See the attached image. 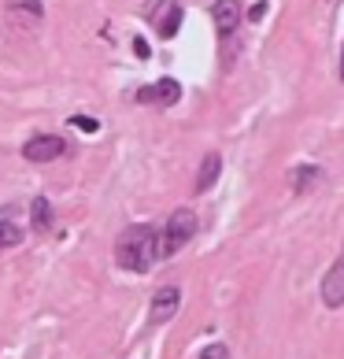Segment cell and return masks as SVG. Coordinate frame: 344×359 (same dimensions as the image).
I'll list each match as a JSON object with an SVG mask.
<instances>
[{
    "instance_id": "5bb4252c",
    "label": "cell",
    "mask_w": 344,
    "mask_h": 359,
    "mask_svg": "<svg viewBox=\"0 0 344 359\" xmlns=\"http://www.w3.org/2000/svg\"><path fill=\"white\" fill-rule=\"evenodd\" d=\"M71 126H78L82 134H97V130H100V123H97V118H89V115H71Z\"/></svg>"
},
{
    "instance_id": "9c48e42d",
    "label": "cell",
    "mask_w": 344,
    "mask_h": 359,
    "mask_svg": "<svg viewBox=\"0 0 344 359\" xmlns=\"http://www.w3.org/2000/svg\"><path fill=\"white\" fill-rule=\"evenodd\" d=\"M211 15H215V30H219V37H233L237 34V26H241V4L237 0H215L211 4Z\"/></svg>"
},
{
    "instance_id": "ba28073f",
    "label": "cell",
    "mask_w": 344,
    "mask_h": 359,
    "mask_svg": "<svg viewBox=\"0 0 344 359\" xmlns=\"http://www.w3.org/2000/svg\"><path fill=\"white\" fill-rule=\"evenodd\" d=\"M4 8H8V19L15 26H22V30H30V26H37L45 19L41 0H4Z\"/></svg>"
},
{
    "instance_id": "9a60e30c",
    "label": "cell",
    "mask_w": 344,
    "mask_h": 359,
    "mask_svg": "<svg viewBox=\"0 0 344 359\" xmlns=\"http://www.w3.org/2000/svg\"><path fill=\"white\" fill-rule=\"evenodd\" d=\"M196 359H230V348L222 341H215V344H207V348L196 355Z\"/></svg>"
},
{
    "instance_id": "e0dca14e",
    "label": "cell",
    "mask_w": 344,
    "mask_h": 359,
    "mask_svg": "<svg viewBox=\"0 0 344 359\" xmlns=\"http://www.w3.org/2000/svg\"><path fill=\"white\" fill-rule=\"evenodd\" d=\"M134 52H137V60H149V41H141V37H134Z\"/></svg>"
},
{
    "instance_id": "6da1fadb",
    "label": "cell",
    "mask_w": 344,
    "mask_h": 359,
    "mask_svg": "<svg viewBox=\"0 0 344 359\" xmlns=\"http://www.w3.org/2000/svg\"><path fill=\"white\" fill-rule=\"evenodd\" d=\"M163 256L160 248V230L149 222H137V226H126L115 241V263L130 274H144L152 271V263Z\"/></svg>"
},
{
    "instance_id": "ac0fdd59",
    "label": "cell",
    "mask_w": 344,
    "mask_h": 359,
    "mask_svg": "<svg viewBox=\"0 0 344 359\" xmlns=\"http://www.w3.org/2000/svg\"><path fill=\"white\" fill-rule=\"evenodd\" d=\"M340 82H344V48H340Z\"/></svg>"
},
{
    "instance_id": "2e32d148",
    "label": "cell",
    "mask_w": 344,
    "mask_h": 359,
    "mask_svg": "<svg viewBox=\"0 0 344 359\" xmlns=\"http://www.w3.org/2000/svg\"><path fill=\"white\" fill-rule=\"evenodd\" d=\"M263 15H267V0H259V4H252V11H248V19H252V22H259Z\"/></svg>"
},
{
    "instance_id": "7c38bea8",
    "label": "cell",
    "mask_w": 344,
    "mask_h": 359,
    "mask_svg": "<svg viewBox=\"0 0 344 359\" xmlns=\"http://www.w3.org/2000/svg\"><path fill=\"white\" fill-rule=\"evenodd\" d=\"M30 211H34V230H48L52 226V204L45 201V196H37V201L30 204Z\"/></svg>"
},
{
    "instance_id": "3957f363",
    "label": "cell",
    "mask_w": 344,
    "mask_h": 359,
    "mask_svg": "<svg viewBox=\"0 0 344 359\" xmlns=\"http://www.w3.org/2000/svg\"><path fill=\"white\" fill-rule=\"evenodd\" d=\"M149 19L156 26V34H160V41H170V37L178 34L181 19H185V8L178 4V0H156L152 11H149Z\"/></svg>"
},
{
    "instance_id": "30bf717a",
    "label": "cell",
    "mask_w": 344,
    "mask_h": 359,
    "mask_svg": "<svg viewBox=\"0 0 344 359\" xmlns=\"http://www.w3.org/2000/svg\"><path fill=\"white\" fill-rule=\"evenodd\" d=\"M326 178V170L319 167V163H300V167H293L289 170V182H293V193H308V189H315Z\"/></svg>"
},
{
    "instance_id": "277c9868",
    "label": "cell",
    "mask_w": 344,
    "mask_h": 359,
    "mask_svg": "<svg viewBox=\"0 0 344 359\" xmlns=\"http://www.w3.org/2000/svg\"><path fill=\"white\" fill-rule=\"evenodd\" d=\"M22 156L30 159V163H52V159L67 156V141L60 134H37L22 144Z\"/></svg>"
},
{
    "instance_id": "4fadbf2b",
    "label": "cell",
    "mask_w": 344,
    "mask_h": 359,
    "mask_svg": "<svg viewBox=\"0 0 344 359\" xmlns=\"http://www.w3.org/2000/svg\"><path fill=\"white\" fill-rule=\"evenodd\" d=\"M15 245H22V226L0 219V248H15Z\"/></svg>"
},
{
    "instance_id": "5b68a950",
    "label": "cell",
    "mask_w": 344,
    "mask_h": 359,
    "mask_svg": "<svg viewBox=\"0 0 344 359\" xmlns=\"http://www.w3.org/2000/svg\"><path fill=\"white\" fill-rule=\"evenodd\" d=\"M181 100V86L174 78H160L156 86H141L137 89V104H156V108H174Z\"/></svg>"
},
{
    "instance_id": "52a82bcc",
    "label": "cell",
    "mask_w": 344,
    "mask_h": 359,
    "mask_svg": "<svg viewBox=\"0 0 344 359\" xmlns=\"http://www.w3.org/2000/svg\"><path fill=\"white\" fill-rule=\"evenodd\" d=\"M178 308H181V289H178V285H163V289L152 297V311H149L152 326L170 323V318L178 315Z\"/></svg>"
},
{
    "instance_id": "d6986e66",
    "label": "cell",
    "mask_w": 344,
    "mask_h": 359,
    "mask_svg": "<svg viewBox=\"0 0 344 359\" xmlns=\"http://www.w3.org/2000/svg\"><path fill=\"white\" fill-rule=\"evenodd\" d=\"M340 256H344V248H340Z\"/></svg>"
},
{
    "instance_id": "8992f818",
    "label": "cell",
    "mask_w": 344,
    "mask_h": 359,
    "mask_svg": "<svg viewBox=\"0 0 344 359\" xmlns=\"http://www.w3.org/2000/svg\"><path fill=\"white\" fill-rule=\"evenodd\" d=\"M322 304L326 308H344V256H337L333 263H329V271L322 274Z\"/></svg>"
},
{
    "instance_id": "8fae6325",
    "label": "cell",
    "mask_w": 344,
    "mask_h": 359,
    "mask_svg": "<svg viewBox=\"0 0 344 359\" xmlns=\"http://www.w3.org/2000/svg\"><path fill=\"white\" fill-rule=\"evenodd\" d=\"M219 175H222V156L219 152H207L200 159V170H196V193H207L211 185L219 182Z\"/></svg>"
},
{
    "instance_id": "7a4b0ae2",
    "label": "cell",
    "mask_w": 344,
    "mask_h": 359,
    "mask_svg": "<svg viewBox=\"0 0 344 359\" xmlns=\"http://www.w3.org/2000/svg\"><path fill=\"white\" fill-rule=\"evenodd\" d=\"M193 233H196V211L178 208L174 215L167 219V230H163V256H178V252L193 241Z\"/></svg>"
}]
</instances>
